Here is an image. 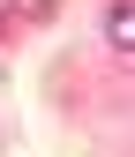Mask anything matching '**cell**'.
Returning <instances> with one entry per match:
<instances>
[{"instance_id":"obj_1","label":"cell","mask_w":135,"mask_h":157,"mask_svg":"<svg viewBox=\"0 0 135 157\" xmlns=\"http://www.w3.org/2000/svg\"><path fill=\"white\" fill-rule=\"evenodd\" d=\"M105 37H113V52L128 60V45H135V8H128V0H113V8H105Z\"/></svg>"}]
</instances>
